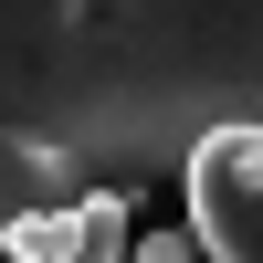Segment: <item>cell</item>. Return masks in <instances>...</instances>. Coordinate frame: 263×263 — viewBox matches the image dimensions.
I'll return each instance as SVG.
<instances>
[{"label": "cell", "instance_id": "obj_1", "mask_svg": "<svg viewBox=\"0 0 263 263\" xmlns=\"http://www.w3.org/2000/svg\"><path fill=\"white\" fill-rule=\"evenodd\" d=\"M221 126H263V0H0V232L137 200Z\"/></svg>", "mask_w": 263, "mask_h": 263}, {"label": "cell", "instance_id": "obj_2", "mask_svg": "<svg viewBox=\"0 0 263 263\" xmlns=\"http://www.w3.org/2000/svg\"><path fill=\"white\" fill-rule=\"evenodd\" d=\"M179 200L200 232V263H263V126L200 137L179 168Z\"/></svg>", "mask_w": 263, "mask_h": 263}, {"label": "cell", "instance_id": "obj_3", "mask_svg": "<svg viewBox=\"0 0 263 263\" xmlns=\"http://www.w3.org/2000/svg\"><path fill=\"white\" fill-rule=\"evenodd\" d=\"M0 253L11 263H84V200L74 211H21V221L0 232Z\"/></svg>", "mask_w": 263, "mask_h": 263}, {"label": "cell", "instance_id": "obj_4", "mask_svg": "<svg viewBox=\"0 0 263 263\" xmlns=\"http://www.w3.org/2000/svg\"><path fill=\"white\" fill-rule=\"evenodd\" d=\"M126 263H200V232H137Z\"/></svg>", "mask_w": 263, "mask_h": 263}]
</instances>
